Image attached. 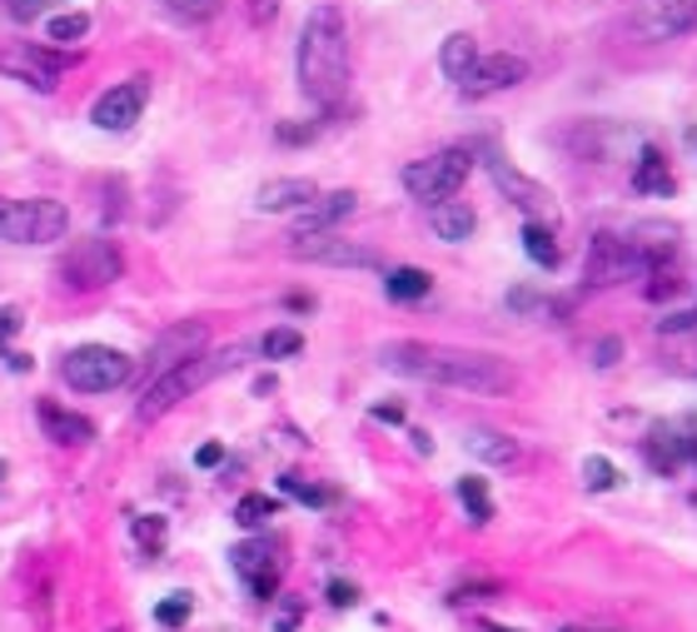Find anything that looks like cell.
Instances as JSON below:
<instances>
[{"label": "cell", "instance_id": "obj_46", "mask_svg": "<svg viewBox=\"0 0 697 632\" xmlns=\"http://www.w3.org/2000/svg\"><path fill=\"white\" fill-rule=\"evenodd\" d=\"M697 324V309L693 314H673V319H663V334H683V329H693Z\"/></svg>", "mask_w": 697, "mask_h": 632}, {"label": "cell", "instance_id": "obj_34", "mask_svg": "<svg viewBox=\"0 0 697 632\" xmlns=\"http://www.w3.org/2000/svg\"><path fill=\"white\" fill-rule=\"evenodd\" d=\"M190 612H194L190 592H170V598L155 608V622H160V628H184V622H190Z\"/></svg>", "mask_w": 697, "mask_h": 632}, {"label": "cell", "instance_id": "obj_35", "mask_svg": "<svg viewBox=\"0 0 697 632\" xmlns=\"http://www.w3.org/2000/svg\"><path fill=\"white\" fill-rule=\"evenodd\" d=\"M165 11L180 15V21H210L220 11V0H165Z\"/></svg>", "mask_w": 697, "mask_h": 632}, {"label": "cell", "instance_id": "obj_23", "mask_svg": "<svg viewBox=\"0 0 697 632\" xmlns=\"http://www.w3.org/2000/svg\"><path fill=\"white\" fill-rule=\"evenodd\" d=\"M687 459V443L683 433L673 429V424H657L653 433H648V463H653L657 473H677V463Z\"/></svg>", "mask_w": 697, "mask_h": 632}, {"label": "cell", "instance_id": "obj_50", "mask_svg": "<svg viewBox=\"0 0 697 632\" xmlns=\"http://www.w3.org/2000/svg\"><path fill=\"white\" fill-rule=\"evenodd\" d=\"M284 304H290V309H314V300H310V294H290V300H284Z\"/></svg>", "mask_w": 697, "mask_h": 632}, {"label": "cell", "instance_id": "obj_2", "mask_svg": "<svg viewBox=\"0 0 697 632\" xmlns=\"http://www.w3.org/2000/svg\"><path fill=\"white\" fill-rule=\"evenodd\" d=\"M294 70H300V90L310 105L334 110L349 90V25H344L339 5H314L310 21L300 31V50H294Z\"/></svg>", "mask_w": 697, "mask_h": 632}, {"label": "cell", "instance_id": "obj_19", "mask_svg": "<svg viewBox=\"0 0 697 632\" xmlns=\"http://www.w3.org/2000/svg\"><path fill=\"white\" fill-rule=\"evenodd\" d=\"M319 200V184L314 180H269V184H259V194H255V210H265V215H284V210H294L300 215L304 204H314Z\"/></svg>", "mask_w": 697, "mask_h": 632}, {"label": "cell", "instance_id": "obj_16", "mask_svg": "<svg viewBox=\"0 0 697 632\" xmlns=\"http://www.w3.org/2000/svg\"><path fill=\"white\" fill-rule=\"evenodd\" d=\"M483 165H488V174H494V184H498V194H504V200H514L518 210H528V215H543V210H548V190H543V184H533L528 174H518L498 150L483 155Z\"/></svg>", "mask_w": 697, "mask_h": 632}, {"label": "cell", "instance_id": "obj_45", "mask_svg": "<svg viewBox=\"0 0 697 632\" xmlns=\"http://www.w3.org/2000/svg\"><path fill=\"white\" fill-rule=\"evenodd\" d=\"M25 314L21 309H0V339H11V334H21Z\"/></svg>", "mask_w": 697, "mask_h": 632}, {"label": "cell", "instance_id": "obj_43", "mask_svg": "<svg viewBox=\"0 0 697 632\" xmlns=\"http://www.w3.org/2000/svg\"><path fill=\"white\" fill-rule=\"evenodd\" d=\"M45 11V0H11V15L15 21H35Z\"/></svg>", "mask_w": 697, "mask_h": 632}, {"label": "cell", "instance_id": "obj_29", "mask_svg": "<svg viewBox=\"0 0 697 632\" xmlns=\"http://www.w3.org/2000/svg\"><path fill=\"white\" fill-rule=\"evenodd\" d=\"M259 354L265 359H294V354H304V334L300 329H290V324H279V329H269L265 339H259Z\"/></svg>", "mask_w": 697, "mask_h": 632}, {"label": "cell", "instance_id": "obj_26", "mask_svg": "<svg viewBox=\"0 0 697 632\" xmlns=\"http://www.w3.org/2000/svg\"><path fill=\"white\" fill-rule=\"evenodd\" d=\"M524 255L533 259L538 269H558V264H563V249H558L553 229H548L543 219H528V225H524Z\"/></svg>", "mask_w": 697, "mask_h": 632}, {"label": "cell", "instance_id": "obj_22", "mask_svg": "<svg viewBox=\"0 0 697 632\" xmlns=\"http://www.w3.org/2000/svg\"><path fill=\"white\" fill-rule=\"evenodd\" d=\"M473 65H479V41H473V35H463V31L449 35V41H443V50H439V70H443V76H449L453 86H463Z\"/></svg>", "mask_w": 697, "mask_h": 632}, {"label": "cell", "instance_id": "obj_51", "mask_svg": "<svg viewBox=\"0 0 697 632\" xmlns=\"http://www.w3.org/2000/svg\"><path fill=\"white\" fill-rule=\"evenodd\" d=\"M483 632H514V628H498V622H488V628H483Z\"/></svg>", "mask_w": 697, "mask_h": 632}, {"label": "cell", "instance_id": "obj_38", "mask_svg": "<svg viewBox=\"0 0 697 632\" xmlns=\"http://www.w3.org/2000/svg\"><path fill=\"white\" fill-rule=\"evenodd\" d=\"M329 602H334V608H355V602H359V588H355V583H344V578H334V583H329Z\"/></svg>", "mask_w": 697, "mask_h": 632}, {"label": "cell", "instance_id": "obj_47", "mask_svg": "<svg viewBox=\"0 0 697 632\" xmlns=\"http://www.w3.org/2000/svg\"><path fill=\"white\" fill-rule=\"evenodd\" d=\"M683 443H687V459L697 463V414H693V418H687V424H683Z\"/></svg>", "mask_w": 697, "mask_h": 632}, {"label": "cell", "instance_id": "obj_41", "mask_svg": "<svg viewBox=\"0 0 697 632\" xmlns=\"http://www.w3.org/2000/svg\"><path fill=\"white\" fill-rule=\"evenodd\" d=\"M245 11H249V21H255V25H269L279 15V0H245Z\"/></svg>", "mask_w": 697, "mask_h": 632}, {"label": "cell", "instance_id": "obj_21", "mask_svg": "<svg viewBox=\"0 0 697 632\" xmlns=\"http://www.w3.org/2000/svg\"><path fill=\"white\" fill-rule=\"evenodd\" d=\"M463 449H469L479 463H494V469H508V463L524 459L518 439H508V433H494V429H473L469 439H463Z\"/></svg>", "mask_w": 697, "mask_h": 632}, {"label": "cell", "instance_id": "obj_4", "mask_svg": "<svg viewBox=\"0 0 697 632\" xmlns=\"http://www.w3.org/2000/svg\"><path fill=\"white\" fill-rule=\"evenodd\" d=\"M60 379L76 394H110V388H125L135 379V364L110 343H80V349H70L60 359Z\"/></svg>", "mask_w": 697, "mask_h": 632}, {"label": "cell", "instance_id": "obj_31", "mask_svg": "<svg viewBox=\"0 0 697 632\" xmlns=\"http://www.w3.org/2000/svg\"><path fill=\"white\" fill-rule=\"evenodd\" d=\"M459 504L469 508L473 523H488V518H494V494H488L483 478H459Z\"/></svg>", "mask_w": 697, "mask_h": 632}, {"label": "cell", "instance_id": "obj_12", "mask_svg": "<svg viewBox=\"0 0 697 632\" xmlns=\"http://www.w3.org/2000/svg\"><path fill=\"white\" fill-rule=\"evenodd\" d=\"M204 343H210V324H204V319H180V324H170V329H165L160 339L150 343V354H145V374H150V379L170 374V369H180L184 359L204 354Z\"/></svg>", "mask_w": 697, "mask_h": 632}, {"label": "cell", "instance_id": "obj_49", "mask_svg": "<svg viewBox=\"0 0 697 632\" xmlns=\"http://www.w3.org/2000/svg\"><path fill=\"white\" fill-rule=\"evenodd\" d=\"M408 439H414V449H418V453H434V443H429V433H424V429H414Z\"/></svg>", "mask_w": 697, "mask_h": 632}, {"label": "cell", "instance_id": "obj_32", "mask_svg": "<svg viewBox=\"0 0 697 632\" xmlns=\"http://www.w3.org/2000/svg\"><path fill=\"white\" fill-rule=\"evenodd\" d=\"M274 514H279V504L269 494H245V498H239V508H235V523L239 528H265Z\"/></svg>", "mask_w": 697, "mask_h": 632}, {"label": "cell", "instance_id": "obj_14", "mask_svg": "<svg viewBox=\"0 0 697 632\" xmlns=\"http://www.w3.org/2000/svg\"><path fill=\"white\" fill-rule=\"evenodd\" d=\"M235 573L249 583V598H274V588H279V543H269V538H249V543H239L235 553Z\"/></svg>", "mask_w": 697, "mask_h": 632}, {"label": "cell", "instance_id": "obj_25", "mask_svg": "<svg viewBox=\"0 0 697 632\" xmlns=\"http://www.w3.org/2000/svg\"><path fill=\"white\" fill-rule=\"evenodd\" d=\"M429 290H434L429 269H414V264L389 269V279H384V294H389L394 304H414V300H424Z\"/></svg>", "mask_w": 697, "mask_h": 632}, {"label": "cell", "instance_id": "obj_36", "mask_svg": "<svg viewBox=\"0 0 697 632\" xmlns=\"http://www.w3.org/2000/svg\"><path fill=\"white\" fill-rule=\"evenodd\" d=\"M498 583H469V588H453L449 602H483V598H494Z\"/></svg>", "mask_w": 697, "mask_h": 632}, {"label": "cell", "instance_id": "obj_20", "mask_svg": "<svg viewBox=\"0 0 697 632\" xmlns=\"http://www.w3.org/2000/svg\"><path fill=\"white\" fill-rule=\"evenodd\" d=\"M429 225L443 245H463L473 235V225H479V215L463 200H443V204H429Z\"/></svg>", "mask_w": 697, "mask_h": 632}, {"label": "cell", "instance_id": "obj_42", "mask_svg": "<svg viewBox=\"0 0 697 632\" xmlns=\"http://www.w3.org/2000/svg\"><path fill=\"white\" fill-rule=\"evenodd\" d=\"M274 135H279V139H284V145H304V139H310V135H314V125H279V129H274Z\"/></svg>", "mask_w": 697, "mask_h": 632}, {"label": "cell", "instance_id": "obj_27", "mask_svg": "<svg viewBox=\"0 0 697 632\" xmlns=\"http://www.w3.org/2000/svg\"><path fill=\"white\" fill-rule=\"evenodd\" d=\"M130 538H135V548L139 553H160L165 548V538H170V528H165V518L160 514H135L130 518Z\"/></svg>", "mask_w": 697, "mask_h": 632}, {"label": "cell", "instance_id": "obj_37", "mask_svg": "<svg viewBox=\"0 0 697 632\" xmlns=\"http://www.w3.org/2000/svg\"><path fill=\"white\" fill-rule=\"evenodd\" d=\"M618 359H622V339H598V343H593V364H598V369L618 364Z\"/></svg>", "mask_w": 697, "mask_h": 632}, {"label": "cell", "instance_id": "obj_52", "mask_svg": "<svg viewBox=\"0 0 697 632\" xmlns=\"http://www.w3.org/2000/svg\"><path fill=\"white\" fill-rule=\"evenodd\" d=\"M0 478H5V459H0Z\"/></svg>", "mask_w": 697, "mask_h": 632}, {"label": "cell", "instance_id": "obj_10", "mask_svg": "<svg viewBox=\"0 0 697 632\" xmlns=\"http://www.w3.org/2000/svg\"><path fill=\"white\" fill-rule=\"evenodd\" d=\"M290 255L304 259V264H329V269H379V249L359 245V239H344V235H294L290 239Z\"/></svg>", "mask_w": 697, "mask_h": 632}, {"label": "cell", "instance_id": "obj_13", "mask_svg": "<svg viewBox=\"0 0 697 632\" xmlns=\"http://www.w3.org/2000/svg\"><path fill=\"white\" fill-rule=\"evenodd\" d=\"M633 31L643 41H677V35L697 31V0H643Z\"/></svg>", "mask_w": 697, "mask_h": 632}, {"label": "cell", "instance_id": "obj_48", "mask_svg": "<svg viewBox=\"0 0 697 632\" xmlns=\"http://www.w3.org/2000/svg\"><path fill=\"white\" fill-rule=\"evenodd\" d=\"M374 418H379V424H404V408H398V404H379Z\"/></svg>", "mask_w": 697, "mask_h": 632}, {"label": "cell", "instance_id": "obj_9", "mask_svg": "<svg viewBox=\"0 0 697 632\" xmlns=\"http://www.w3.org/2000/svg\"><path fill=\"white\" fill-rule=\"evenodd\" d=\"M633 274H648L643 259H638V245H633V239H628V235H612V229L593 235L588 269H583L588 290H608V284H622V279H633Z\"/></svg>", "mask_w": 697, "mask_h": 632}, {"label": "cell", "instance_id": "obj_17", "mask_svg": "<svg viewBox=\"0 0 697 632\" xmlns=\"http://www.w3.org/2000/svg\"><path fill=\"white\" fill-rule=\"evenodd\" d=\"M359 210V194L355 190H334V194H319L314 204H304L300 219H294V235H329L339 219H349Z\"/></svg>", "mask_w": 697, "mask_h": 632}, {"label": "cell", "instance_id": "obj_30", "mask_svg": "<svg viewBox=\"0 0 697 632\" xmlns=\"http://www.w3.org/2000/svg\"><path fill=\"white\" fill-rule=\"evenodd\" d=\"M583 488L588 494H608V488H622V473L612 459H603V453H593V459H583Z\"/></svg>", "mask_w": 697, "mask_h": 632}, {"label": "cell", "instance_id": "obj_7", "mask_svg": "<svg viewBox=\"0 0 697 632\" xmlns=\"http://www.w3.org/2000/svg\"><path fill=\"white\" fill-rule=\"evenodd\" d=\"M125 274V255H120L115 239L105 235H90V239H76V245L60 255V279L70 284V290H110L115 279Z\"/></svg>", "mask_w": 697, "mask_h": 632}, {"label": "cell", "instance_id": "obj_15", "mask_svg": "<svg viewBox=\"0 0 697 632\" xmlns=\"http://www.w3.org/2000/svg\"><path fill=\"white\" fill-rule=\"evenodd\" d=\"M528 80V60H518V55L508 50H494V55H479V65L469 70V80H463V95L469 100H483V95H498V90H514Z\"/></svg>", "mask_w": 697, "mask_h": 632}, {"label": "cell", "instance_id": "obj_24", "mask_svg": "<svg viewBox=\"0 0 697 632\" xmlns=\"http://www.w3.org/2000/svg\"><path fill=\"white\" fill-rule=\"evenodd\" d=\"M633 190L638 194H673L677 190V180H673V170H667V160L657 150H643L638 155V170H633Z\"/></svg>", "mask_w": 697, "mask_h": 632}, {"label": "cell", "instance_id": "obj_5", "mask_svg": "<svg viewBox=\"0 0 697 632\" xmlns=\"http://www.w3.org/2000/svg\"><path fill=\"white\" fill-rule=\"evenodd\" d=\"M469 170H473V150H469V145H453V150H439V155H429V160L404 165L398 184H404L414 200H424V204H443V200H453V194L463 190Z\"/></svg>", "mask_w": 697, "mask_h": 632}, {"label": "cell", "instance_id": "obj_1", "mask_svg": "<svg viewBox=\"0 0 697 632\" xmlns=\"http://www.w3.org/2000/svg\"><path fill=\"white\" fill-rule=\"evenodd\" d=\"M379 364L389 374L418 379V384L439 388H469V394H508L518 374L494 354H473V349H449V343H424V339H394L379 349Z\"/></svg>", "mask_w": 697, "mask_h": 632}, {"label": "cell", "instance_id": "obj_8", "mask_svg": "<svg viewBox=\"0 0 697 632\" xmlns=\"http://www.w3.org/2000/svg\"><path fill=\"white\" fill-rule=\"evenodd\" d=\"M70 65H76V55L55 50V45H41V41H15L0 50V70L11 80H21L25 90H41V95H50V90L60 86V76Z\"/></svg>", "mask_w": 697, "mask_h": 632}, {"label": "cell", "instance_id": "obj_40", "mask_svg": "<svg viewBox=\"0 0 697 632\" xmlns=\"http://www.w3.org/2000/svg\"><path fill=\"white\" fill-rule=\"evenodd\" d=\"M300 622H304V608H300V602H284V608H279V618H274V632H294V628H300Z\"/></svg>", "mask_w": 697, "mask_h": 632}, {"label": "cell", "instance_id": "obj_39", "mask_svg": "<svg viewBox=\"0 0 697 632\" xmlns=\"http://www.w3.org/2000/svg\"><path fill=\"white\" fill-rule=\"evenodd\" d=\"M508 309H518V314H538V309H543V294H533V290H514V294H508Z\"/></svg>", "mask_w": 697, "mask_h": 632}, {"label": "cell", "instance_id": "obj_33", "mask_svg": "<svg viewBox=\"0 0 697 632\" xmlns=\"http://www.w3.org/2000/svg\"><path fill=\"white\" fill-rule=\"evenodd\" d=\"M279 494L300 498L304 508H324V504H329V488H319V483H304L300 473H279Z\"/></svg>", "mask_w": 697, "mask_h": 632}, {"label": "cell", "instance_id": "obj_3", "mask_svg": "<svg viewBox=\"0 0 697 632\" xmlns=\"http://www.w3.org/2000/svg\"><path fill=\"white\" fill-rule=\"evenodd\" d=\"M255 349H259V343H229V349H220V354L184 359L180 369H170V374H160V379H150V384H145V394H139V404H135V418H139V424H155V418H165L170 408H180L190 394H200L210 379L239 369L249 354H255Z\"/></svg>", "mask_w": 697, "mask_h": 632}, {"label": "cell", "instance_id": "obj_44", "mask_svg": "<svg viewBox=\"0 0 697 632\" xmlns=\"http://www.w3.org/2000/svg\"><path fill=\"white\" fill-rule=\"evenodd\" d=\"M194 463H200V469H220V463H225V449H220V443H204V449L194 453Z\"/></svg>", "mask_w": 697, "mask_h": 632}, {"label": "cell", "instance_id": "obj_28", "mask_svg": "<svg viewBox=\"0 0 697 632\" xmlns=\"http://www.w3.org/2000/svg\"><path fill=\"white\" fill-rule=\"evenodd\" d=\"M86 35H90V15L86 11L50 15V21H45V41H50V45H80Z\"/></svg>", "mask_w": 697, "mask_h": 632}, {"label": "cell", "instance_id": "obj_18", "mask_svg": "<svg viewBox=\"0 0 697 632\" xmlns=\"http://www.w3.org/2000/svg\"><path fill=\"white\" fill-rule=\"evenodd\" d=\"M35 418L45 424V439H55L60 449H80V443L95 439V424H90L86 414H70V408L50 404V398H41V404H35Z\"/></svg>", "mask_w": 697, "mask_h": 632}, {"label": "cell", "instance_id": "obj_11", "mask_svg": "<svg viewBox=\"0 0 697 632\" xmlns=\"http://www.w3.org/2000/svg\"><path fill=\"white\" fill-rule=\"evenodd\" d=\"M145 100H150V76L120 80V86H110L105 95L90 105V120H95V129H105V135H125V129H135V120L145 115Z\"/></svg>", "mask_w": 697, "mask_h": 632}, {"label": "cell", "instance_id": "obj_6", "mask_svg": "<svg viewBox=\"0 0 697 632\" xmlns=\"http://www.w3.org/2000/svg\"><path fill=\"white\" fill-rule=\"evenodd\" d=\"M70 229V210L60 200H0V239L11 245H55Z\"/></svg>", "mask_w": 697, "mask_h": 632}]
</instances>
